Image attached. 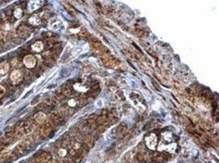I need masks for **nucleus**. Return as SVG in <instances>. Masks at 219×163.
I'll return each instance as SVG.
<instances>
[{"label": "nucleus", "mask_w": 219, "mask_h": 163, "mask_svg": "<svg viewBox=\"0 0 219 163\" xmlns=\"http://www.w3.org/2000/svg\"><path fill=\"white\" fill-rule=\"evenodd\" d=\"M29 22L32 24V25H39V24L40 23V19L39 18V16L38 15H32L30 19H29Z\"/></svg>", "instance_id": "6e6552de"}, {"label": "nucleus", "mask_w": 219, "mask_h": 163, "mask_svg": "<svg viewBox=\"0 0 219 163\" xmlns=\"http://www.w3.org/2000/svg\"><path fill=\"white\" fill-rule=\"evenodd\" d=\"M14 15H15V16H16V18H21L22 15V10L20 8H17V9L15 10Z\"/></svg>", "instance_id": "9d476101"}, {"label": "nucleus", "mask_w": 219, "mask_h": 163, "mask_svg": "<svg viewBox=\"0 0 219 163\" xmlns=\"http://www.w3.org/2000/svg\"><path fill=\"white\" fill-rule=\"evenodd\" d=\"M32 48L35 52H40L44 48V44L41 41H38V42H36L35 44H33L32 45Z\"/></svg>", "instance_id": "39448f33"}, {"label": "nucleus", "mask_w": 219, "mask_h": 163, "mask_svg": "<svg viewBox=\"0 0 219 163\" xmlns=\"http://www.w3.org/2000/svg\"><path fill=\"white\" fill-rule=\"evenodd\" d=\"M68 105H69L70 106H75V105H76V100H75V99H70V100L68 101Z\"/></svg>", "instance_id": "f8f14e48"}, {"label": "nucleus", "mask_w": 219, "mask_h": 163, "mask_svg": "<svg viewBox=\"0 0 219 163\" xmlns=\"http://www.w3.org/2000/svg\"><path fill=\"white\" fill-rule=\"evenodd\" d=\"M10 79L14 84H18L22 80V74L19 70H14L10 74Z\"/></svg>", "instance_id": "7ed1b4c3"}, {"label": "nucleus", "mask_w": 219, "mask_h": 163, "mask_svg": "<svg viewBox=\"0 0 219 163\" xmlns=\"http://www.w3.org/2000/svg\"><path fill=\"white\" fill-rule=\"evenodd\" d=\"M42 3L40 1H32L29 3V5H28V9H29V11H34L36 9H38L40 6H41Z\"/></svg>", "instance_id": "20e7f679"}, {"label": "nucleus", "mask_w": 219, "mask_h": 163, "mask_svg": "<svg viewBox=\"0 0 219 163\" xmlns=\"http://www.w3.org/2000/svg\"><path fill=\"white\" fill-rule=\"evenodd\" d=\"M9 68V66L7 62H3L0 64V75H5Z\"/></svg>", "instance_id": "423d86ee"}, {"label": "nucleus", "mask_w": 219, "mask_h": 163, "mask_svg": "<svg viewBox=\"0 0 219 163\" xmlns=\"http://www.w3.org/2000/svg\"><path fill=\"white\" fill-rule=\"evenodd\" d=\"M147 146L151 150H155L157 146V137L155 134L152 133L146 138Z\"/></svg>", "instance_id": "f257e3e1"}, {"label": "nucleus", "mask_w": 219, "mask_h": 163, "mask_svg": "<svg viewBox=\"0 0 219 163\" xmlns=\"http://www.w3.org/2000/svg\"><path fill=\"white\" fill-rule=\"evenodd\" d=\"M23 62H24L25 66L27 68H33L36 66V63H37L35 57L32 56V55H26V56H25Z\"/></svg>", "instance_id": "f03ea898"}, {"label": "nucleus", "mask_w": 219, "mask_h": 163, "mask_svg": "<svg viewBox=\"0 0 219 163\" xmlns=\"http://www.w3.org/2000/svg\"><path fill=\"white\" fill-rule=\"evenodd\" d=\"M35 119L39 122H43L45 120V115L43 112H39L35 115Z\"/></svg>", "instance_id": "1a4fd4ad"}, {"label": "nucleus", "mask_w": 219, "mask_h": 163, "mask_svg": "<svg viewBox=\"0 0 219 163\" xmlns=\"http://www.w3.org/2000/svg\"><path fill=\"white\" fill-rule=\"evenodd\" d=\"M4 93H5V89L3 86L0 85V98L3 97V95L4 94Z\"/></svg>", "instance_id": "9b49d317"}, {"label": "nucleus", "mask_w": 219, "mask_h": 163, "mask_svg": "<svg viewBox=\"0 0 219 163\" xmlns=\"http://www.w3.org/2000/svg\"><path fill=\"white\" fill-rule=\"evenodd\" d=\"M73 88H74L75 90H77V91H78V92H85V91L88 90L87 87H85V86H84V85H82V84H80V83H76V84H74V85H73Z\"/></svg>", "instance_id": "0eeeda50"}]
</instances>
